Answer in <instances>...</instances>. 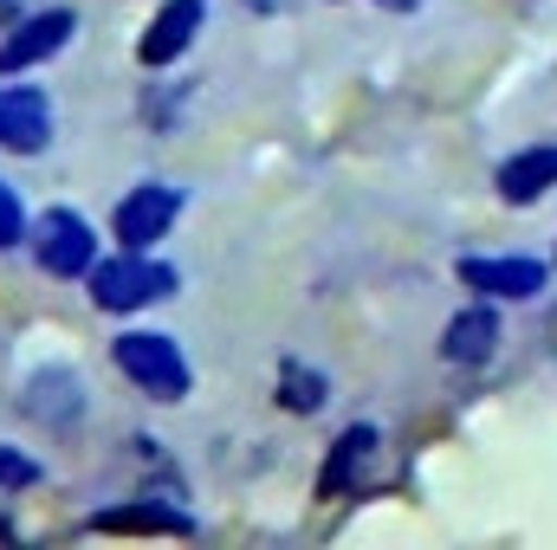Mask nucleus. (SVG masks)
Listing matches in <instances>:
<instances>
[{
    "label": "nucleus",
    "mask_w": 557,
    "mask_h": 550,
    "mask_svg": "<svg viewBox=\"0 0 557 550\" xmlns=\"http://www.w3.org/2000/svg\"><path fill=\"white\" fill-rule=\"evenodd\" d=\"M383 7H396V13H403V7H421V0H383Z\"/></svg>",
    "instance_id": "dca6fc26"
},
{
    "label": "nucleus",
    "mask_w": 557,
    "mask_h": 550,
    "mask_svg": "<svg viewBox=\"0 0 557 550\" xmlns=\"http://www.w3.org/2000/svg\"><path fill=\"white\" fill-rule=\"evenodd\" d=\"M182 214V188H162V182H143L137 195H124L117 208V240L131 253H149V240H162Z\"/></svg>",
    "instance_id": "39448f33"
},
{
    "label": "nucleus",
    "mask_w": 557,
    "mask_h": 550,
    "mask_svg": "<svg viewBox=\"0 0 557 550\" xmlns=\"http://www.w3.org/2000/svg\"><path fill=\"white\" fill-rule=\"evenodd\" d=\"M493 188H499V201H512V208H532L539 195H552L557 188V142H532V149L506 155L499 175H493Z\"/></svg>",
    "instance_id": "1a4fd4ad"
},
{
    "label": "nucleus",
    "mask_w": 557,
    "mask_h": 550,
    "mask_svg": "<svg viewBox=\"0 0 557 550\" xmlns=\"http://www.w3.org/2000/svg\"><path fill=\"white\" fill-rule=\"evenodd\" d=\"M52 142V104L33 85H0V149L33 155Z\"/></svg>",
    "instance_id": "423d86ee"
},
{
    "label": "nucleus",
    "mask_w": 557,
    "mask_h": 550,
    "mask_svg": "<svg viewBox=\"0 0 557 550\" xmlns=\"http://www.w3.org/2000/svg\"><path fill=\"white\" fill-rule=\"evenodd\" d=\"M72 26H78V13H72V7H46V13H26V20H20L7 39H0V72H26V65H39V59L65 52Z\"/></svg>",
    "instance_id": "20e7f679"
},
{
    "label": "nucleus",
    "mask_w": 557,
    "mask_h": 550,
    "mask_svg": "<svg viewBox=\"0 0 557 550\" xmlns=\"http://www.w3.org/2000/svg\"><path fill=\"white\" fill-rule=\"evenodd\" d=\"M324 396H331V383H324L318 370H305V363H285V370H278V409L318 414L324 409Z\"/></svg>",
    "instance_id": "ddd939ff"
},
{
    "label": "nucleus",
    "mask_w": 557,
    "mask_h": 550,
    "mask_svg": "<svg viewBox=\"0 0 557 550\" xmlns=\"http://www.w3.org/2000/svg\"><path fill=\"white\" fill-rule=\"evenodd\" d=\"M195 33H201V0H162L149 33L137 39V59L143 65H175L195 46Z\"/></svg>",
    "instance_id": "0eeeda50"
},
{
    "label": "nucleus",
    "mask_w": 557,
    "mask_h": 550,
    "mask_svg": "<svg viewBox=\"0 0 557 550\" xmlns=\"http://www.w3.org/2000/svg\"><path fill=\"white\" fill-rule=\"evenodd\" d=\"M85 278H91V304L98 311H143V304H156V298L175 291V273L156 266V260H143V253H131V247L117 260H98Z\"/></svg>",
    "instance_id": "f03ea898"
},
{
    "label": "nucleus",
    "mask_w": 557,
    "mask_h": 550,
    "mask_svg": "<svg viewBox=\"0 0 557 550\" xmlns=\"http://www.w3.org/2000/svg\"><path fill=\"white\" fill-rule=\"evenodd\" d=\"M0 20H13V0H0Z\"/></svg>",
    "instance_id": "f3484780"
},
{
    "label": "nucleus",
    "mask_w": 557,
    "mask_h": 550,
    "mask_svg": "<svg viewBox=\"0 0 557 550\" xmlns=\"http://www.w3.org/2000/svg\"><path fill=\"white\" fill-rule=\"evenodd\" d=\"M20 234H26V214H20V201H13V188L0 182V253H7V247H13Z\"/></svg>",
    "instance_id": "2eb2a0df"
},
{
    "label": "nucleus",
    "mask_w": 557,
    "mask_h": 550,
    "mask_svg": "<svg viewBox=\"0 0 557 550\" xmlns=\"http://www.w3.org/2000/svg\"><path fill=\"white\" fill-rule=\"evenodd\" d=\"M33 253H39V266H46L52 278H85L91 266H98V234H91L72 208H52V214L39 221Z\"/></svg>",
    "instance_id": "7ed1b4c3"
},
{
    "label": "nucleus",
    "mask_w": 557,
    "mask_h": 550,
    "mask_svg": "<svg viewBox=\"0 0 557 550\" xmlns=\"http://www.w3.org/2000/svg\"><path fill=\"white\" fill-rule=\"evenodd\" d=\"M85 532H137V538H195V518L188 512H169V505H111V512H98Z\"/></svg>",
    "instance_id": "f8f14e48"
},
{
    "label": "nucleus",
    "mask_w": 557,
    "mask_h": 550,
    "mask_svg": "<svg viewBox=\"0 0 557 550\" xmlns=\"http://www.w3.org/2000/svg\"><path fill=\"white\" fill-rule=\"evenodd\" d=\"M376 447H383V434L370 427V421H357V427H344L337 440H331V460H324V473H318V499H344L363 473H370V460H376Z\"/></svg>",
    "instance_id": "6e6552de"
},
{
    "label": "nucleus",
    "mask_w": 557,
    "mask_h": 550,
    "mask_svg": "<svg viewBox=\"0 0 557 550\" xmlns=\"http://www.w3.org/2000/svg\"><path fill=\"white\" fill-rule=\"evenodd\" d=\"M33 479H39V466H33L26 453L0 447V492H20V486H33Z\"/></svg>",
    "instance_id": "4468645a"
},
{
    "label": "nucleus",
    "mask_w": 557,
    "mask_h": 550,
    "mask_svg": "<svg viewBox=\"0 0 557 550\" xmlns=\"http://www.w3.org/2000/svg\"><path fill=\"white\" fill-rule=\"evenodd\" d=\"M460 285H473L486 298H539L545 266L539 260H460Z\"/></svg>",
    "instance_id": "9d476101"
},
{
    "label": "nucleus",
    "mask_w": 557,
    "mask_h": 550,
    "mask_svg": "<svg viewBox=\"0 0 557 550\" xmlns=\"http://www.w3.org/2000/svg\"><path fill=\"white\" fill-rule=\"evenodd\" d=\"M493 350H499V317H493V304H467V311L441 330V357L460 363V370L486 363Z\"/></svg>",
    "instance_id": "9b49d317"
},
{
    "label": "nucleus",
    "mask_w": 557,
    "mask_h": 550,
    "mask_svg": "<svg viewBox=\"0 0 557 550\" xmlns=\"http://www.w3.org/2000/svg\"><path fill=\"white\" fill-rule=\"evenodd\" d=\"M111 357H117V370L137 383L143 396H156V402H182V396H188V363H182L175 337H156V330H124Z\"/></svg>",
    "instance_id": "f257e3e1"
}]
</instances>
